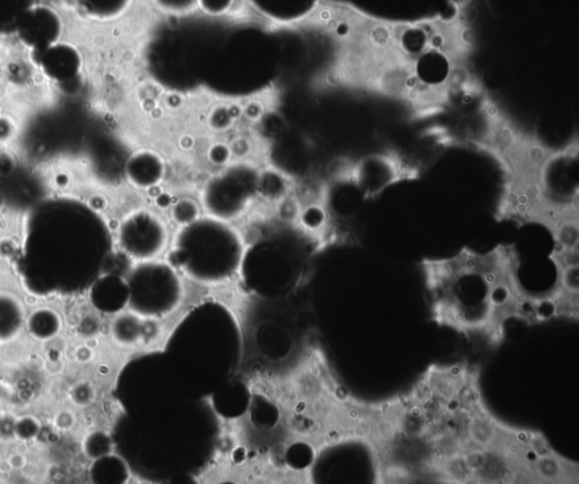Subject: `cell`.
I'll return each instance as SVG.
<instances>
[{"mask_svg": "<svg viewBox=\"0 0 579 484\" xmlns=\"http://www.w3.org/2000/svg\"><path fill=\"white\" fill-rule=\"evenodd\" d=\"M33 59L49 79L62 83L74 80L82 68L79 50L67 43H55L40 53H34Z\"/></svg>", "mask_w": 579, "mask_h": 484, "instance_id": "cell-8", "label": "cell"}, {"mask_svg": "<svg viewBox=\"0 0 579 484\" xmlns=\"http://www.w3.org/2000/svg\"><path fill=\"white\" fill-rule=\"evenodd\" d=\"M202 10L211 15H221L230 10L233 0H198Z\"/></svg>", "mask_w": 579, "mask_h": 484, "instance_id": "cell-16", "label": "cell"}, {"mask_svg": "<svg viewBox=\"0 0 579 484\" xmlns=\"http://www.w3.org/2000/svg\"><path fill=\"white\" fill-rule=\"evenodd\" d=\"M109 233L105 220L77 199L50 198L28 218L23 275L40 292L73 291L97 272Z\"/></svg>", "mask_w": 579, "mask_h": 484, "instance_id": "cell-2", "label": "cell"}, {"mask_svg": "<svg viewBox=\"0 0 579 484\" xmlns=\"http://www.w3.org/2000/svg\"><path fill=\"white\" fill-rule=\"evenodd\" d=\"M428 270L439 326L499 344L509 318L539 322V301L522 291L507 253H462Z\"/></svg>", "mask_w": 579, "mask_h": 484, "instance_id": "cell-1", "label": "cell"}, {"mask_svg": "<svg viewBox=\"0 0 579 484\" xmlns=\"http://www.w3.org/2000/svg\"><path fill=\"white\" fill-rule=\"evenodd\" d=\"M143 323L144 318L132 310L119 314L111 323L112 338L122 345L135 344L143 338Z\"/></svg>", "mask_w": 579, "mask_h": 484, "instance_id": "cell-11", "label": "cell"}, {"mask_svg": "<svg viewBox=\"0 0 579 484\" xmlns=\"http://www.w3.org/2000/svg\"><path fill=\"white\" fill-rule=\"evenodd\" d=\"M37 0H0V36L15 33L17 25Z\"/></svg>", "mask_w": 579, "mask_h": 484, "instance_id": "cell-13", "label": "cell"}, {"mask_svg": "<svg viewBox=\"0 0 579 484\" xmlns=\"http://www.w3.org/2000/svg\"><path fill=\"white\" fill-rule=\"evenodd\" d=\"M324 215L323 211L311 207V208L305 211L304 216H302V222L310 228H316L319 225L323 224Z\"/></svg>", "mask_w": 579, "mask_h": 484, "instance_id": "cell-17", "label": "cell"}, {"mask_svg": "<svg viewBox=\"0 0 579 484\" xmlns=\"http://www.w3.org/2000/svg\"><path fill=\"white\" fill-rule=\"evenodd\" d=\"M76 4L91 19L109 21L124 14L131 0H76Z\"/></svg>", "mask_w": 579, "mask_h": 484, "instance_id": "cell-12", "label": "cell"}, {"mask_svg": "<svg viewBox=\"0 0 579 484\" xmlns=\"http://www.w3.org/2000/svg\"><path fill=\"white\" fill-rule=\"evenodd\" d=\"M15 33L33 54L40 53L59 41L63 21L53 8L36 4L22 16Z\"/></svg>", "mask_w": 579, "mask_h": 484, "instance_id": "cell-7", "label": "cell"}, {"mask_svg": "<svg viewBox=\"0 0 579 484\" xmlns=\"http://www.w3.org/2000/svg\"><path fill=\"white\" fill-rule=\"evenodd\" d=\"M244 257L239 233L228 222L207 216L181 226L169 263L197 283L216 284L232 279Z\"/></svg>", "mask_w": 579, "mask_h": 484, "instance_id": "cell-3", "label": "cell"}, {"mask_svg": "<svg viewBox=\"0 0 579 484\" xmlns=\"http://www.w3.org/2000/svg\"><path fill=\"white\" fill-rule=\"evenodd\" d=\"M126 282L129 309L143 318H163L183 301V283L169 262L142 261L133 267Z\"/></svg>", "mask_w": 579, "mask_h": 484, "instance_id": "cell-4", "label": "cell"}, {"mask_svg": "<svg viewBox=\"0 0 579 484\" xmlns=\"http://www.w3.org/2000/svg\"><path fill=\"white\" fill-rule=\"evenodd\" d=\"M211 154L212 161L215 163L221 164L228 161L229 149L226 146H214L213 149H211Z\"/></svg>", "mask_w": 579, "mask_h": 484, "instance_id": "cell-18", "label": "cell"}, {"mask_svg": "<svg viewBox=\"0 0 579 484\" xmlns=\"http://www.w3.org/2000/svg\"><path fill=\"white\" fill-rule=\"evenodd\" d=\"M93 301L101 308L120 310L128 304L127 282L118 276H105L94 284Z\"/></svg>", "mask_w": 579, "mask_h": 484, "instance_id": "cell-10", "label": "cell"}, {"mask_svg": "<svg viewBox=\"0 0 579 484\" xmlns=\"http://www.w3.org/2000/svg\"><path fill=\"white\" fill-rule=\"evenodd\" d=\"M166 225L159 216L148 210H138L127 216L119 228L120 248L137 261L157 259L166 249Z\"/></svg>", "mask_w": 579, "mask_h": 484, "instance_id": "cell-6", "label": "cell"}, {"mask_svg": "<svg viewBox=\"0 0 579 484\" xmlns=\"http://www.w3.org/2000/svg\"><path fill=\"white\" fill-rule=\"evenodd\" d=\"M154 3L162 12L183 14L192 11L197 5L198 0H154Z\"/></svg>", "mask_w": 579, "mask_h": 484, "instance_id": "cell-15", "label": "cell"}, {"mask_svg": "<svg viewBox=\"0 0 579 484\" xmlns=\"http://www.w3.org/2000/svg\"><path fill=\"white\" fill-rule=\"evenodd\" d=\"M11 135V124L8 121L0 119V140H6Z\"/></svg>", "mask_w": 579, "mask_h": 484, "instance_id": "cell-19", "label": "cell"}, {"mask_svg": "<svg viewBox=\"0 0 579 484\" xmlns=\"http://www.w3.org/2000/svg\"><path fill=\"white\" fill-rule=\"evenodd\" d=\"M126 175L129 183L135 188L155 187L161 183L164 176L162 158L152 150H138L128 158Z\"/></svg>", "mask_w": 579, "mask_h": 484, "instance_id": "cell-9", "label": "cell"}, {"mask_svg": "<svg viewBox=\"0 0 579 484\" xmlns=\"http://www.w3.org/2000/svg\"><path fill=\"white\" fill-rule=\"evenodd\" d=\"M259 173L247 164H237L211 177L203 190V203L212 217H239L258 193Z\"/></svg>", "mask_w": 579, "mask_h": 484, "instance_id": "cell-5", "label": "cell"}, {"mask_svg": "<svg viewBox=\"0 0 579 484\" xmlns=\"http://www.w3.org/2000/svg\"><path fill=\"white\" fill-rule=\"evenodd\" d=\"M198 207L195 202L189 200V199H183L176 203L174 209H172V216L177 223L180 224L181 226L192 223L193 220L198 218Z\"/></svg>", "mask_w": 579, "mask_h": 484, "instance_id": "cell-14", "label": "cell"}]
</instances>
